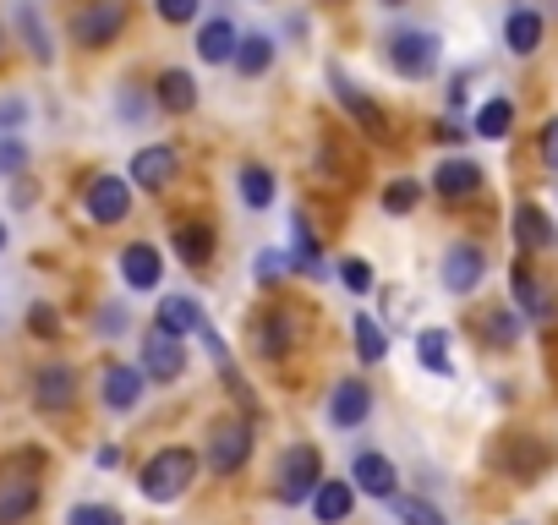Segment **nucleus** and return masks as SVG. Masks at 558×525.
Masks as SVG:
<instances>
[{"mask_svg": "<svg viewBox=\"0 0 558 525\" xmlns=\"http://www.w3.org/2000/svg\"><path fill=\"white\" fill-rule=\"evenodd\" d=\"M192 481H197V454H192V449H159V454L137 471V487H143L148 503H175Z\"/></svg>", "mask_w": 558, "mask_h": 525, "instance_id": "1", "label": "nucleus"}, {"mask_svg": "<svg viewBox=\"0 0 558 525\" xmlns=\"http://www.w3.org/2000/svg\"><path fill=\"white\" fill-rule=\"evenodd\" d=\"M274 492L279 503H307L318 487H324V454L313 443H291L286 454H279V471H274Z\"/></svg>", "mask_w": 558, "mask_h": 525, "instance_id": "2", "label": "nucleus"}, {"mask_svg": "<svg viewBox=\"0 0 558 525\" xmlns=\"http://www.w3.org/2000/svg\"><path fill=\"white\" fill-rule=\"evenodd\" d=\"M384 50H389V66L400 72V77H433L438 72V34H427V28H395L389 39H384Z\"/></svg>", "mask_w": 558, "mask_h": 525, "instance_id": "3", "label": "nucleus"}, {"mask_svg": "<svg viewBox=\"0 0 558 525\" xmlns=\"http://www.w3.org/2000/svg\"><path fill=\"white\" fill-rule=\"evenodd\" d=\"M126 28V0H88V7L72 17V39L83 50H110Z\"/></svg>", "mask_w": 558, "mask_h": 525, "instance_id": "4", "label": "nucleus"}, {"mask_svg": "<svg viewBox=\"0 0 558 525\" xmlns=\"http://www.w3.org/2000/svg\"><path fill=\"white\" fill-rule=\"evenodd\" d=\"M252 345H257V356H268V362H286V356L302 345V313H296V307H268V313L252 323Z\"/></svg>", "mask_w": 558, "mask_h": 525, "instance_id": "5", "label": "nucleus"}, {"mask_svg": "<svg viewBox=\"0 0 558 525\" xmlns=\"http://www.w3.org/2000/svg\"><path fill=\"white\" fill-rule=\"evenodd\" d=\"M329 88H335L340 110H345V115H351V121H356V126L373 137V143H389V137H395V132H389V115H384V110H378V105H373V99H367V94H362V88H356V83L340 72V66H329Z\"/></svg>", "mask_w": 558, "mask_h": 525, "instance_id": "6", "label": "nucleus"}, {"mask_svg": "<svg viewBox=\"0 0 558 525\" xmlns=\"http://www.w3.org/2000/svg\"><path fill=\"white\" fill-rule=\"evenodd\" d=\"M252 454V422H214L208 432V471L214 476H235Z\"/></svg>", "mask_w": 558, "mask_h": 525, "instance_id": "7", "label": "nucleus"}, {"mask_svg": "<svg viewBox=\"0 0 558 525\" xmlns=\"http://www.w3.org/2000/svg\"><path fill=\"white\" fill-rule=\"evenodd\" d=\"M482 280H487V252L476 241H454L444 252V291L449 296H471Z\"/></svg>", "mask_w": 558, "mask_h": 525, "instance_id": "8", "label": "nucleus"}, {"mask_svg": "<svg viewBox=\"0 0 558 525\" xmlns=\"http://www.w3.org/2000/svg\"><path fill=\"white\" fill-rule=\"evenodd\" d=\"M83 208H88L94 224H121V219L132 213V186H126L121 175H94V181L83 186Z\"/></svg>", "mask_w": 558, "mask_h": 525, "instance_id": "9", "label": "nucleus"}, {"mask_svg": "<svg viewBox=\"0 0 558 525\" xmlns=\"http://www.w3.org/2000/svg\"><path fill=\"white\" fill-rule=\"evenodd\" d=\"M34 509H39V476H28V471L0 476V525H23Z\"/></svg>", "mask_w": 558, "mask_h": 525, "instance_id": "10", "label": "nucleus"}, {"mask_svg": "<svg viewBox=\"0 0 558 525\" xmlns=\"http://www.w3.org/2000/svg\"><path fill=\"white\" fill-rule=\"evenodd\" d=\"M34 400H39L45 411H72V400H77V367L45 362V367L34 373Z\"/></svg>", "mask_w": 558, "mask_h": 525, "instance_id": "11", "label": "nucleus"}, {"mask_svg": "<svg viewBox=\"0 0 558 525\" xmlns=\"http://www.w3.org/2000/svg\"><path fill=\"white\" fill-rule=\"evenodd\" d=\"M186 373V351H181V340H170V334H148L143 340V378H159V383H175Z\"/></svg>", "mask_w": 558, "mask_h": 525, "instance_id": "12", "label": "nucleus"}, {"mask_svg": "<svg viewBox=\"0 0 558 525\" xmlns=\"http://www.w3.org/2000/svg\"><path fill=\"white\" fill-rule=\"evenodd\" d=\"M143 367H132V362H110L105 367V378H99V394H105V405L110 411H137V400H143Z\"/></svg>", "mask_w": 558, "mask_h": 525, "instance_id": "13", "label": "nucleus"}, {"mask_svg": "<svg viewBox=\"0 0 558 525\" xmlns=\"http://www.w3.org/2000/svg\"><path fill=\"white\" fill-rule=\"evenodd\" d=\"M175 170H181V159H175V148H165V143L132 154V181H137L143 192H165V186L175 181Z\"/></svg>", "mask_w": 558, "mask_h": 525, "instance_id": "14", "label": "nucleus"}, {"mask_svg": "<svg viewBox=\"0 0 558 525\" xmlns=\"http://www.w3.org/2000/svg\"><path fill=\"white\" fill-rule=\"evenodd\" d=\"M547 443H536V438H504V449H498V465L514 476V481H531L536 471H547Z\"/></svg>", "mask_w": 558, "mask_h": 525, "instance_id": "15", "label": "nucleus"}, {"mask_svg": "<svg viewBox=\"0 0 558 525\" xmlns=\"http://www.w3.org/2000/svg\"><path fill=\"white\" fill-rule=\"evenodd\" d=\"M159 274H165L159 246H148V241H132V246L121 252V280H126L132 291H154V285H159Z\"/></svg>", "mask_w": 558, "mask_h": 525, "instance_id": "16", "label": "nucleus"}, {"mask_svg": "<svg viewBox=\"0 0 558 525\" xmlns=\"http://www.w3.org/2000/svg\"><path fill=\"white\" fill-rule=\"evenodd\" d=\"M514 241H520V252H553L558 246V230H553V219L536 203H520L514 208Z\"/></svg>", "mask_w": 558, "mask_h": 525, "instance_id": "17", "label": "nucleus"}, {"mask_svg": "<svg viewBox=\"0 0 558 525\" xmlns=\"http://www.w3.org/2000/svg\"><path fill=\"white\" fill-rule=\"evenodd\" d=\"M154 329H159V334H170V340H186V334H197V329H203V307H197L192 296H165V302H159V313H154Z\"/></svg>", "mask_w": 558, "mask_h": 525, "instance_id": "18", "label": "nucleus"}, {"mask_svg": "<svg viewBox=\"0 0 558 525\" xmlns=\"http://www.w3.org/2000/svg\"><path fill=\"white\" fill-rule=\"evenodd\" d=\"M235 45H241V34H235L230 17H208V23L197 28V61H208V66L235 61Z\"/></svg>", "mask_w": 558, "mask_h": 525, "instance_id": "19", "label": "nucleus"}, {"mask_svg": "<svg viewBox=\"0 0 558 525\" xmlns=\"http://www.w3.org/2000/svg\"><path fill=\"white\" fill-rule=\"evenodd\" d=\"M154 99H159V110H170V115H192V110H197V83H192V72H181V66L159 72Z\"/></svg>", "mask_w": 558, "mask_h": 525, "instance_id": "20", "label": "nucleus"}, {"mask_svg": "<svg viewBox=\"0 0 558 525\" xmlns=\"http://www.w3.org/2000/svg\"><path fill=\"white\" fill-rule=\"evenodd\" d=\"M367 411H373V389H367V383H351V378H345V383L329 394V422H335V427H362Z\"/></svg>", "mask_w": 558, "mask_h": 525, "instance_id": "21", "label": "nucleus"}, {"mask_svg": "<svg viewBox=\"0 0 558 525\" xmlns=\"http://www.w3.org/2000/svg\"><path fill=\"white\" fill-rule=\"evenodd\" d=\"M351 481L362 487V492H373V498H395V481H400V471H395V460H384V454H356V465H351Z\"/></svg>", "mask_w": 558, "mask_h": 525, "instance_id": "22", "label": "nucleus"}, {"mask_svg": "<svg viewBox=\"0 0 558 525\" xmlns=\"http://www.w3.org/2000/svg\"><path fill=\"white\" fill-rule=\"evenodd\" d=\"M175 257L186 262V269H208L214 262V224H203V219L175 224Z\"/></svg>", "mask_w": 558, "mask_h": 525, "instance_id": "23", "label": "nucleus"}, {"mask_svg": "<svg viewBox=\"0 0 558 525\" xmlns=\"http://www.w3.org/2000/svg\"><path fill=\"white\" fill-rule=\"evenodd\" d=\"M351 509H356V487L324 476V487L313 492V520L318 525H340V520H351Z\"/></svg>", "mask_w": 558, "mask_h": 525, "instance_id": "24", "label": "nucleus"}, {"mask_svg": "<svg viewBox=\"0 0 558 525\" xmlns=\"http://www.w3.org/2000/svg\"><path fill=\"white\" fill-rule=\"evenodd\" d=\"M433 186H438V197H471V192H482V164H471V159H444V164L433 170Z\"/></svg>", "mask_w": 558, "mask_h": 525, "instance_id": "25", "label": "nucleus"}, {"mask_svg": "<svg viewBox=\"0 0 558 525\" xmlns=\"http://www.w3.org/2000/svg\"><path fill=\"white\" fill-rule=\"evenodd\" d=\"M291 274H313V280H324V274H329V269H324V246H318V235H313L307 213L296 219V235H291Z\"/></svg>", "mask_w": 558, "mask_h": 525, "instance_id": "26", "label": "nucleus"}, {"mask_svg": "<svg viewBox=\"0 0 558 525\" xmlns=\"http://www.w3.org/2000/svg\"><path fill=\"white\" fill-rule=\"evenodd\" d=\"M514 302L525 307L531 323H553V291L536 285V274L525 269V262H514Z\"/></svg>", "mask_w": 558, "mask_h": 525, "instance_id": "27", "label": "nucleus"}, {"mask_svg": "<svg viewBox=\"0 0 558 525\" xmlns=\"http://www.w3.org/2000/svg\"><path fill=\"white\" fill-rule=\"evenodd\" d=\"M504 45H509L514 56H536V45H542V12L514 7L509 23H504Z\"/></svg>", "mask_w": 558, "mask_h": 525, "instance_id": "28", "label": "nucleus"}, {"mask_svg": "<svg viewBox=\"0 0 558 525\" xmlns=\"http://www.w3.org/2000/svg\"><path fill=\"white\" fill-rule=\"evenodd\" d=\"M12 17H17V28H23V45H28V56L34 61H50L56 50H50V28L39 23V7H34V0H17V7H12Z\"/></svg>", "mask_w": 558, "mask_h": 525, "instance_id": "29", "label": "nucleus"}, {"mask_svg": "<svg viewBox=\"0 0 558 525\" xmlns=\"http://www.w3.org/2000/svg\"><path fill=\"white\" fill-rule=\"evenodd\" d=\"M274 66V39L268 34H241V45H235V72L241 77H263Z\"/></svg>", "mask_w": 558, "mask_h": 525, "instance_id": "30", "label": "nucleus"}, {"mask_svg": "<svg viewBox=\"0 0 558 525\" xmlns=\"http://www.w3.org/2000/svg\"><path fill=\"white\" fill-rule=\"evenodd\" d=\"M509 126H514V105L509 99H487L482 110H476V137H509Z\"/></svg>", "mask_w": 558, "mask_h": 525, "instance_id": "31", "label": "nucleus"}, {"mask_svg": "<svg viewBox=\"0 0 558 525\" xmlns=\"http://www.w3.org/2000/svg\"><path fill=\"white\" fill-rule=\"evenodd\" d=\"M235 181H241V203H246V208H268V203H274V170L246 164Z\"/></svg>", "mask_w": 558, "mask_h": 525, "instance_id": "32", "label": "nucleus"}, {"mask_svg": "<svg viewBox=\"0 0 558 525\" xmlns=\"http://www.w3.org/2000/svg\"><path fill=\"white\" fill-rule=\"evenodd\" d=\"M416 356H422L427 373L449 378V334H444V329H422V334H416Z\"/></svg>", "mask_w": 558, "mask_h": 525, "instance_id": "33", "label": "nucleus"}, {"mask_svg": "<svg viewBox=\"0 0 558 525\" xmlns=\"http://www.w3.org/2000/svg\"><path fill=\"white\" fill-rule=\"evenodd\" d=\"M351 334H356V356H362V362H384L389 340H384V329H378L367 313H356V318H351Z\"/></svg>", "mask_w": 558, "mask_h": 525, "instance_id": "34", "label": "nucleus"}, {"mask_svg": "<svg viewBox=\"0 0 558 525\" xmlns=\"http://www.w3.org/2000/svg\"><path fill=\"white\" fill-rule=\"evenodd\" d=\"M395 503V520H405V525H449L433 503H422V498H389Z\"/></svg>", "mask_w": 558, "mask_h": 525, "instance_id": "35", "label": "nucleus"}, {"mask_svg": "<svg viewBox=\"0 0 558 525\" xmlns=\"http://www.w3.org/2000/svg\"><path fill=\"white\" fill-rule=\"evenodd\" d=\"M340 285L351 296H367L373 291V269H367V257H340Z\"/></svg>", "mask_w": 558, "mask_h": 525, "instance_id": "36", "label": "nucleus"}, {"mask_svg": "<svg viewBox=\"0 0 558 525\" xmlns=\"http://www.w3.org/2000/svg\"><path fill=\"white\" fill-rule=\"evenodd\" d=\"M416 203H422V186H416V181H389V186H384V208H389V213H411Z\"/></svg>", "mask_w": 558, "mask_h": 525, "instance_id": "37", "label": "nucleus"}, {"mask_svg": "<svg viewBox=\"0 0 558 525\" xmlns=\"http://www.w3.org/2000/svg\"><path fill=\"white\" fill-rule=\"evenodd\" d=\"M28 143L23 137H0V175H23L28 170Z\"/></svg>", "mask_w": 558, "mask_h": 525, "instance_id": "38", "label": "nucleus"}, {"mask_svg": "<svg viewBox=\"0 0 558 525\" xmlns=\"http://www.w3.org/2000/svg\"><path fill=\"white\" fill-rule=\"evenodd\" d=\"M482 329H487V340H493V345H514V334H520L514 313H504V307H498V313H487V323H482Z\"/></svg>", "mask_w": 558, "mask_h": 525, "instance_id": "39", "label": "nucleus"}, {"mask_svg": "<svg viewBox=\"0 0 558 525\" xmlns=\"http://www.w3.org/2000/svg\"><path fill=\"white\" fill-rule=\"evenodd\" d=\"M66 525H121V514L105 509V503H77V509L66 514Z\"/></svg>", "mask_w": 558, "mask_h": 525, "instance_id": "40", "label": "nucleus"}, {"mask_svg": "<svg viewBox=\"0 0 558 525\" xmlns=\"http://www.w3.org/2000/svg\"><path fill=\"white\" fill-rule=\"evenodd\" d=\"M197 7H203V0H154V12L170 23V28H181V23H192L197 17Z\"/></svg>", "mask_w": 558, "mask_h": 525, "instance_id": "41", "label": "nucleus"}, {"mask_svg": "<svg viewBox=\"0 0 558 525\" xmlns=\"http://www.w3.org/2000/svg\"><path fill=\"white\" fill-rule=\"evenodd\" d=\"M28 121V99H0V137H12Z\"/></svg>", "mask_w": 558, "mask_h": 525, "instance_id": "42", "label": "nucleus"}, {"mask_svg": "<svg viewBox=\"0 0 558 525\" xmlns=\"http://www.w3.org/2000/svg\"><path fill=\"white\" fill-rule=\"evenodd\" d=\"M286 269H291V257H286V252H263V257H257V285H274Z\"/></svg>", "mask_w": 558, "mask_h": 525, "instance_id": "43", "label": "nucleus"}, {"mask_svg": "<svg viewBox=\"0 0 558 525\" xmlns=\"http://www.w3.org/2000/svg\"><path fill=\"white\" fill-rule=\"evenodd\" d=\"M28 329H34V334H61V318H56V313L39 302V307L28 313Z\"/></svg>", "mask_w": 558, "mask_h": 525, "instance_id": "44", "label": "nucleus"}, {"mask_svg": "<svg viewBox=\"0 0 558 525\" xmlns=\"http://www.w3.org/2000/svg\"><path fill=\"white\" fill-rule=\"evenodd\" d=\"M542 159H547V164L558 170V115H553V121L542 126Z\"/></svg>", "mask_w": 558, "mask_h": 525, "instance_id": "45", "label": "nucleus"}, {"mask_svg": "<svg viewBox=\"0 0 558 525\" xmlns=\"http://www.w3.org/2000/svg\"><path fill=\"white\" fill-rule=\"evenodd\" d=\"M121 329H126V313L121 307H105L99 313V334H121Z\"/></svg>", "mask_w": 558, "mask_h": 525, "instance_id": "46", "label": "nucleus"}, {"mask_svg": "<svg viewBox=\"0 0 558 525\" xmlns=\"http://www.w3.org/2000/svg\"><path fill=\"white\" fill-rule=\"evenodd\" d=\"M121 115H132V121H143V115H148V105H143L137 94H121Z\"/></svg>", "mask_w": 558, "mask_h": 525, "instance_id": "47", "label": "nucleus"}, {"mask_svg": "<svg viewBox=\"0 0 558 525\" xmlns=\"http://www.w3.org/2000/svg\"><path fill=\"white\" fill-rule=\"evenodd\" d=\"M438 137H444V143H465V137H471V132H460V126H454V121H438Z\"/></svg>", "mask_w": 558, "mask_h": 525, "instance_id": "48", "label": "nucleus"}, {"mask_svg": "<svg viewBox=\"0 0 558 525\" xmlns=\"http://www.w3.org/2000/svg\"><path fill=\"white\" fill-rule=\"evenodd\" d=\"M0 246H7V224H0Z\"/></svg>", "mask_w": 558, "mask_h": 525, "instance_id": "49", "label": "nucleus"}, {"mask_svg": "<svg viewBox=\"0 0 558 525\" xmlns=\"http://www.w3.org/2000/svg\"><path fill=\"white\" fill-rule=\"evenodd\" d=\"M384 7H405V0H384Z\"/></svg>", "mask_w": 558, "mask_h": 525, "instance_id": "50", "label": "nucleus"}]
</instances>
